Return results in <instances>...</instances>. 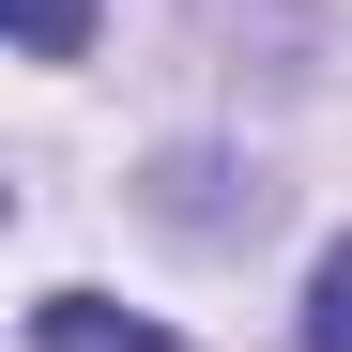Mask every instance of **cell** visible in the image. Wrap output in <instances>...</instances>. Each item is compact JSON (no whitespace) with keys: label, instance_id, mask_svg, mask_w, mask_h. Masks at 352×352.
<instances>
[{"label":"cell","instance_id":"1","mask_svg":"<svg viewBox=\"0 0 352 352\" xmlns=\"http://www.w3.org/2000/svg\"><path fill=\"white\" fill-rule=\"evenodd\" d=\"M31 352H184V337L138 322V307H107V291H46V307H31Z\"/></svg>","mask_w":352,"mask_h":352},{"label":"cell","instance_id":"2","mask_svg":"<svg viewBox=\"0 0 352 352\" xmlns=\"http://www.w3.org/2000/svg\"><path fill=\"white\" fill-rule=\"evenodd\" d=\"M307 352H352V230H337L322 276H307Z\"/></svg>","mask_w":352,"mask_h":352},{"label":"cell","instance_id":"3","mask_svg":"<svg viewBox=\"0 0 352 352\" xmlns=\"http://www.w3.org/2000/svg\"><path fill=\"white\" fill-rule=\"evenodd\" d=\"M92 46V0H16V62H77Z\"/></svg>","mask_w":352,"mask_h":352}]
</instances>
